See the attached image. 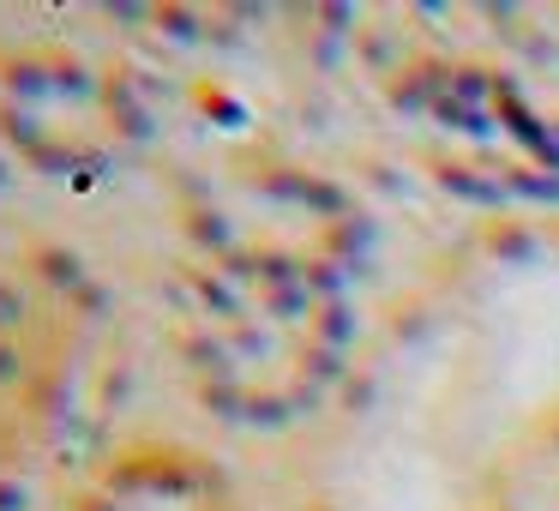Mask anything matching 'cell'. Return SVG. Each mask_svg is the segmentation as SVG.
Returning a JSON list of instances; mask_svg holds the SVG:
<instances>
[{
    "mask_svg": "<svg viewBox=\"0 0 559 511\" xmlns=\"http://www.w3.org/2000/svg\"><path fill=\"white\" fill-rule=\"evenodd\" d=\"M559 397V265H511L391 361L343 457V511H451L493 445Z\"/></svg>",
    "mask_w": 559,
    "mask_h": 511,
    "instance_id": "cell-1",
    "label": "cell"
}]
</instances>
